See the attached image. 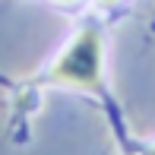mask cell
<instances>
[{
    "label": "cell",
    "instance_id": "1",
    "mask_svg": "<svg viewBox=\"0 0 155 155\" xmlns=\"http://www.w3.org/2000/svg\"><path fill=\"white\" fill-rule=\"evenodd\" d=\"M101 60L104 41L98 25H82L79 35L63 48V54L54 60L45 79L54 86H79V89H101Z\"/></svg>",
    "mask_w": 155,
    "mask_h": 155
},
{
    "label": "cell",
    "instance_id": "2",
    "mask_svg": "<svg viewBox=\"0 0 155 155\" xmlns=\"http://www.w3.org/2000/svg\"><path fill=\"white\" fill-rule=\"evenodd\" d=\"M98 3H104V6H111V3H117V0H98Z\"/></svg>",
    "mask_w": 155,
    "mask_h": 155
},
{
    "label": "cell",
    "instance_id": "3",
    "mask_svg": "<svg viewBox=\"0 0 155 155\" xmlns=\"http://www.w3.org/2000/svg\"><path fill=\"white\" fill-rule=\"evenodd\" d=\"M54 3H76V0H54Z\"/></svg>",
    "mask_w": 155,
    "mask_h": 155
},
{
    "label": "cell",
    "instance_id": "4",
    "mask_svg": "<svg viewBox=\"0 0 155 155\" xmlns=\"http://www.w3.org/2000/svg\"><path fill=\"white\" fill-rule=\"evenodd\" d=\"M146 155H155V146H152V149H149V152H146Z\"/></svg>",
    "mask_w": 155,
    "mask_h": 155
}]
</instances>
